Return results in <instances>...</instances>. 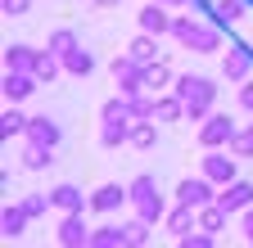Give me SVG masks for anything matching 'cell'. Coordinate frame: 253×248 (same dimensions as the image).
Returning <instances> with one entry per match:
<instances>
[{
    "label": "cell",
    "instance_id": "obj_1",
    "mask_svg": "<svg viewBox=\"0 0 253 248\" xmlns=\"http://www.w3.org/2000/svg\"><path fill=\"white\" fill-rule=\"evenodd\" d=\"M172 90L185 104V122H204L212 108H217V81L212 77H199V72H185L172 81Z\"/></svg>",
    "mask_w": 253,
    "mask_h": 248
},
{
    "label": "cell",
    "instance_id": "obj_2",
    "mask_svg": "<svg viewBox=\"0 0 253 248\" xmlns=\"http://www.w3.org/2000/svg\"><path fill=\"white\" fill-rule=\"evenodd\" d=\"M221 32H226V27H217L212 18H208V23L190 18V14H176V18H172V36H176V45H181V50H195V54H212V50H221Z\"/></svg>",
    "mask_w": 253,
    "mask_h": 248
},
{
    "label": "cell",
    "instance_id": "obj_3",
    "mask_svg": "<svg viewBox=\"0 0 253 248\" xmlns=\"http://www.w3.org/2000/svg\"><path fill=\"white\" fill-rule=\"evenodd\" d=\"M126 190H131V208H136V216H145V221H163L168 216V203H163V194H158V180L149 176V172H140L131 185H126Z\"/></svg>",
    "mask_w": 253,
    "mask_h": 248
},
{
    "label": "cell",
    "instance_id": "obj_4",
    "mask_svg": "<svg viewBox=\"0 0 253 248\" xmlns=\"http://www.w3.org/2000/svg\"><path fill=\"white\" fill-rule=\"evenodd\" d=\"M145 68L149 64H140L131 50H126V54H113V64H109V72H113V81H118L122 95H140V90H149L145 86Z\"/></svg>",
    "mask_w": 253,
    "mask_h": 248
},
{
    "label": "cell",
    "instance_id": "obj_5",
    "mask_svg": "<svg viewBox=\"0 0 253 248\" xmlns=\"http://www.w3.org/2000/svg\"><path fill=\"white\" fill-rule=\"evenodd\" d=\"M235 131H240L235 122H231L226 113H217V108H212V113L199 122V144H204V149H231Z\"/></svg>",
    "mask_w": 253,
    "mask_h": 248
},
{
    "label": "cell",
    "instance_id": "obj_6",
    "mask_svg": "<svg viewBox=\"0 0 253 248\" xmlns=\"http://www.w3.org/2000/svg\"><path fill=\"white\" fill-rule=\"evenodd\" d=\"M199 172H204V176L217 185V190H221V185H231V180L240 176V167H235V153H231V149H204Z\"/></svg>",
    "mask_w": 253,
    "mask_h": 248
},
{
    "label": "cell",
    "instance_id": "obj_7",
    "mask_svg": "<svg viewBox=\"0 0 253 248\" xmlns=\"http://www.w3.org/2000/svg\"><path fill=\"white\" fill-rule=\"evenodd\" d=\"M41 77L37 72H23V68H5V81H0V90H5V104H23L37 95Z\"/></svg>",
    "mask_w": 253,
    "mask_h": 248
},
{
    "label": "cell",
    "instance_id": "obj_8",
    "mask_svg": "<svg viewBox=\"0 0 253 248\" xmlns=\"http://www.w3.org/2000/svg\"><path fill=\"white\" fill-rule=\"evenodd\" d=\"M54 239H59L63 248H90V226H86V212H63V216H59Z\"/></svg>",
    "mask_w": 253,
    "mask_h": 248
},
{
    "label": "cell",
    "instance_id": "obj_9",
    "mask_svg": "<svg viewBox=\"0 0 253 248\" xmlns=\"http://www.w3.org/2000/svg\"><path fill=\"white\" fill-rule=\"evenodd\" d=\"M217 199V185L199 172V176H185L181 185H176V203H190V208H204V203H212Z\"/></svg>",
    "mask_w": 253,
    "mask_h": 248
},
{
    "label": "cell",
    "instance_id": "obj_10",
    "mask_svg": "<svg viewBox=\"0 0 253 248\" xmlns=\"http://www.w3.org/2000/svg\"><path fill=\"white\" fill-rule=\"evenodd\" d=\"M221 77L226 81H249L253 77V45H231L226 50V59H221Z\"/></svg>",
    "mask_w": 253,
    "mask_h": 248
},
{
    "label": "cell",
    "instance_id": "obj_11",
    "mask_svg": "<svg viewBox=\"0 0 253 248\" xmlns=\"http://www.w3.org/2000/svg\"><path fill=\"white\" fill-rule=\"evenodd\" d=\"M23 140H27V144H41V149H59L63 127H59L54 117H27V131H23Z\"/></svg>",
    "mask_w": 253,
    "mask_h": 248
},
{
    "label": "cell",
    "instance_id": "obj_12",
    "mask_svg": "<svg viewBox=\"0 0 253 248\" xmlns=\"http://www.w3.org/2000/svg\"><path fill=\"white\" fill-rule=\"evenodd\" d=\"M172 5H163V0H149V5L136 14L140 18V32H154V36H172V18L176 14H168Z\"/></svg>",
    "mask_w": 253,
    "mask_h": 248
},
{
    "label": "cell",
    "instance_id": "obj_13",
    "mask_svg": "<svg viewBox=\"0 0 253 248\" xmlns=\"http://www.w3.org/2000/svg\"><path fill=\"white\" fill-rule=\"evenodd\" d=\"M217 203L226 208L231 216L244 212V208H253V180H240V176H235L231 185H221V190H217Z\"/></svg>",
    "mask_w": 253,
    "mask_h": 248
},
{
    "label": "cell",
    "instance_id": "obj_14",
    "mask_svg": "<svg viewBox=\"0 0 253 248\" xmlns=\"http://www.w3.org/2000/svg\"><path fill=\"white\" fill-rule=\"evenodd\" d=\"M122 203H131V190H126V185H118V180L100 185V190L90 194V212H118Z\"/></svg>",
    "mask_w": 253,
    "mask_h": 248
},
{
    "label": "cell",
    "instance_id": "obj_15",
    "mask_svg": "<svg viewBox=\"0 0 253 248\" xmlns=\"http://www.w3.org/2000/svg\"><path fill=\"white\" fill-rule=\"evenodd\" d=\"M131 127H136V117H104V127H100V144H104V149H122V144H131Z\"/></svg>",
    "mask_w": 253,
    "mask_h": 248
},
{
    "label": "cell",
    "instance_id": "obj_16",
    "mask_svg": "<svg viewBox=\"0 0 253 248\" xmlns=\"http://www.w3.org/2000/svg\"><path fill=\"white\" fill-rule=\"evenodd\" d=\"M50 203H54L59 212H86V208H90V194H82L77 185L63 180V185H54V190H50Z\"/></svg>",
    "mask_w": 253,
    "mask_h": 248
},
{
    "label": "cell",
    "instance_id": "obj_17",
    "mask_svg": "<svg viewBox=\"0 0 253 248\" xmlns=\"http://www.w3.org/2000/svg\"><path fill=\"white\" fill-rule=\"evenodd\" d=\"M253 5H249V0H212V9H208V18L217 23V27H235L244 14H249Z\"/></svg>",
    "mask_w": 253,
    "mask_h": 248
},
{
    "label": "cell",
    "instance_id": "obj_18",
    "mask_svg": "<svg viewBox=\"0 0 253 248\" xmlns=\"http://www.w3.org/2000/svg\"><path fill=\"white\" fill-rule=\"evenodd\" d=\"M163 226H168L172 235H185V230H195V226H199V208H190V203H176V208H168Z\"/></svg>",
    "mask_w": 253,
    "mask_h": 248
},
{
    "label": "cell",
    "instance_id": "obj_19",
    "mask_svg": "<svg viewBox=\"0 0 253 248\" xmlns=\"http://www.w3.org/2000/svg\"><path fill=\"white\" fill-rule=\"evenodd\" d=\"M27 208L23 203H5V212H0V230H5V239H18L23 230H27Z\"/></svg>",
    "mask_w": 253,
    "mask_h": 248
},
{
    "label": "cell",
    "instance_id": "obj_20",
    "mask_svg": "<svg viewBox=\"0 0 253 248\" xmlns=\"http://www.w3.org/2000/svg\"><path fill=\"white\" fill-rule=\"evenodd\" d=\"M32 72H37V77H41V81L50 86V81H54V77L63 72V59H59V54H54V50L45 45V50H37V59H32Z\"/></svg>",
    "mask_w": 253,
    "mask_h": 248
},
{
    "label": "cell",
    "instance_id": "obj_21",
    "mask_svg": "<svg viewBox=\"0 0 253 248\" xmlns=\"http://www.w3.org/2000/svg\"><path fill=\"white\" fill-rule=\"evenodd\" d=\"M90 248H131V244H126V221H122V226H100V230H90Z\"/></svg>",
    "mask_w": 253,
    "mask_h": 248
},
{
    "label": "cell",
    "instance_id": "obj_22",
    "mask_svg": "<svg viewBox=\"0 0 253 248\" xmlns=\"http://www.w3.org/2000/svg\"><path fill=\"white\" fill-rule=\"evenodd\" d=\"M63 72H73V77H90V72H95V54L82 50V45H73L68 54H63Z\"/></svg>",
    "mask_w": 253,
    "mask_h": 248
},
{
    "label": "cell",
    "instance_id": "obj_23",
    "mask_svg": "<svg viewBox=\"0 0 253 248\" xmlns=\"http://www.w3.org/2000/svg\"><path fill=\"white\" fill-rule=\"evenodd\" d=\"M172 81H176V77H172V68H168V59H154V64L145 68V86L154 90V95H163Z\"/></svg>",
    "mask_w": 253,
    "mask_h": 248
},
{
    "label": "cell",
    "instance_id": "obj_24",
    "mask_svg": "<svg viewBox=\"0 0 253 248\" xmlns=\"http://www.w3.org/2000/svg\"><path fill=\"white\" fill-rule=\"evenodd\" d=\"M158 144V127H154V117H136V127H131V149H154Z\"/></svg>",
    "mask_w": 253,
    "mask_h": 248
},
{
    "label": "cell",
    "instance_id": "obj_25",
    "mask_svg": "<svg viewBox=\"0 0 253 248\" xmlns=\"http://www.w3.org/2000/svg\"><path fill=\"white\" fill-rule=\"evenodd\" d=\"M226 216H231V212L212 199V203H204V208H199V226H204V230H212V235H221V230H226Z\"/></svg>",
    "mask_w": 253,
    "mask_h": 248
},
{
    "label": "cell",
    "instance_id": "obj_26",
    "mask_svg": "<svg viewBox=\"0 0 253 248\" xmlns=\"http://www.w3.org/2000/svg\"><path fill=\"white\" fill-rule=\"evenodd\" d=\"M23 131H27V117H23V113L9 104L5 113H0V140L9 144V140H14V136H23Z\"/></svg>",
    "mask_w": 253,
    "mask_h": 248
},
{
    "label": "cell",
    "instance_id": "obj_27",
    "mask_svg": "<svg viewBox=\"0 0 253 248\" xmlns=\"http://www.w3.org/2000/svg\"><path fill=\"white\" fill-rule=\"evenodd\" d=\"M158 122H185V104H181V95L172 90V95H158V113H154Z\"/></svg>",
    "mask_w": 253,
    "mask_h": 248
},
{
    "label": "cell",
    "instance_id": "obj_28",
    "mask_svg": "<svg viewBox=\"0 0 253 248\" xmlns=\"http://www.w3.org/2000/svg\"><path fill=\"white\" fill-rule=\"evenodd\" d=\"M126 50H131L140 64H154V59H163V54H158V36H154V32H140V36L126 45Z\"/></svg>",
    "mask_w": 253,
    "mask_h": 248
},
{
    "label": "cell",
    "instance_id": "obj_29",
    "mask_svg": "<svg viewBox=\"0 0 253 248\" xmlns=\"http://www.w3.org/2000/svg\"><path fill=\"white\" fill-rule=\"evenodd\" d=\"M45 45H50V50H54V54L63 59V54H68L73 45H82V41H77V32H73V27H54V32H50V41H45Z\"/></svg>",
    "mask_w": 253,
    "mask_h": 248
},
{
    "label": "cell",
    "instance_id": "obj_30",
    "mask_svg": "<svg viewBox=\"0 0 253 248\" xmlns=\"http://www.w3.org/2000/svg\"><path fill=\"white\" fill-rule=\"evenodd\" d=\"M32 59H37V50H32V45H9V50H5V68L32 72Z\"/></svg>",
    "mask_w": 253,
    "mask_h": 248
},
{
    "label": "cell",
    "instance_id": "obj_31",
    "mask_svg": "<svg viewBox=\"0 0 253 248\" xmlns=\"http://www.w3.org/2000/svg\"><path fill=\"white\" fill-rule=\"evenodd\" d=\"M149 230H154V221L131 216V221H126V244H131V248H145V244H149Z\"/></svg>",
    "mask_w": 253,
    "mask_h": 248
},
{
    "label": "cell",
    "instance_id": "obj_32",
    "mask_svg": "<svg viewBox=\"0 0 253 248\" xmlns=\"http://www.w3.org/2000/svg\"><path fill=\"white\" fill-rule=\"evenodd\" d=\"M50 153H54V149H41V144H27V149H23V167H27V172H41V167H50V163H54Z\"/></svg>",
    "mask_w": 253,
    "mask_h": 248
},
{
    "label": "cell",
    "instance_id": "obj_33",
    "mask_svg": "<svg viewBox=\"0 0 253 248\" xmlns=\"http://www.w3.org/2000/svg\"><path fill=\"white\" fill-rule=\"evenodd\" d=\"M231 153H235V158H253V122L235 131V140H231Z\"/></svg>",
    "mask_w": 253,
    "mask_h": 248
},
{
    "label": "cell",
    "instance_id": "obj_34",
    "mask_svg": "<svg viewBox=\"0 0 253 248\" xmlns=\"http://www.w3.org/2000/svg\"><path fill=\"white\" fill-rule=\"evenodd\" d=\"M23 208H27V216H32V221H37V216H45L54 203H50V194H27V199H18Z\"/></svg>",
    "mask_w": 253,
    "mask_h": 248
},
{
    "label": "cell",
    "instance_id": "obj_35",
    "mask_svg": "<svg viewBox=\"0 0 253 248\" xmlns=\"http://www.w3.org/2000/svg\"><path fill=\"white\" fill-rule=\"evenodd\" d=\"M0 9H5L9 18H23V14L32 9V0H0Z\"/></svg>",
    "mask_w": 253,
    "mask_h": 248
},
{
    "label": "cell",
    "instance_id": "obj_36",
    "mask_svg": "<svg viewBox=\"0 0 253 248\" xmlns=\"http://www.w3.org/2000/svg\"><path fill=\"white\" fill-rule=\"evenodd\" d=\"M240 108L253 117V77H249V81H240Z\"/></svg>",
    "mask_w": 253,
    "mask_h": 248
},
{
    "label": "cell",
    "instance_id": "obj_37",
    "mask_svg": "<svg viewBox=\"0 0 253 248\" xmlns=\"http://www.w3.org/2000/svg\"><path fill=\"white\" fill-rule=\"evenodd\" d=\"M240 235H244V244L253 248V208H244V212H240Z\"/></svg>",
    "mask_w": 253,
    "mask_h": 248
}]
</instances>
